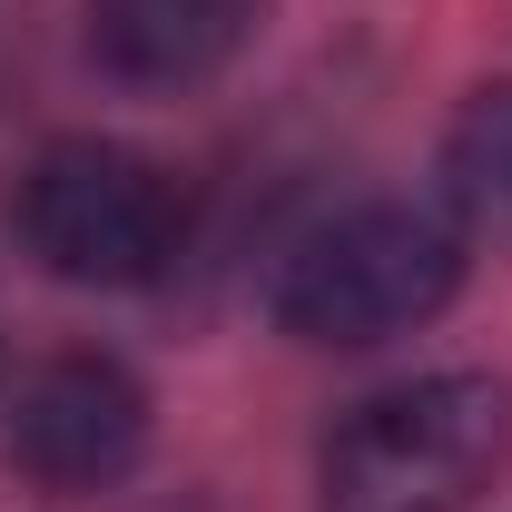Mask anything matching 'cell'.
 Segmentation results:
<instances>
[{
  "instance_id": "cell-2",
  "label": "cell",
  "mask_w": 512,
  "mask_h": 512,
  "mask_svg": "<svg viewBox=\"0 0 512 512\" xmlns=\"http://www.w3.org/2000/svg\"><path fill=\"white\" fill-rule=\"evenodd\" d=\"M453 286H463V237L404 197H375V207L325 217L276 266V325L296 345H384L404 325L444 316Z\"/></svg>"
},
{
  "instance_id": "cell-4",
  "label": "cell",
  "mask_w": 512,
  "mask_h": 512,
  "mask_svg": "<svg viewBox=\"0 0 512 512\" xmlns=\"http://www.w3.org/2000/svg\"><path fill=\"white\" fill-rule=\"evenodd\" d=\"M148 453V384L119 355H50L10 394V463L40 493H99Z\"/></svg>"
},
{
  "instance_id": "cell-6",
  "label": "cell",
  "mask_w": 512,
  "mask_h": 512,
  "mask_svg": "<svg viewBox=\"0 0 512 512\" xmlns=\"http://www.w3.org/2000/svg\"><path fill=\"white\" fill-rule=\"evenodd\" d=\"M444 197L473 237L512 247V79L473 89L444 128Z\"/></svg>"
},
{
  "instance_id": "cell-1",
  "label": "cell",
  "mask_w": 512,
  "mask_h": 512,
  "mask_svg": "<svg viewBox=\"0 0 512 512\" xmlns=\"http://www.w3.org/2000/svg\"><path fill=\"white\" fill-rule=\"evenodd\" d=\"M512 463V394L493 375H424L345 414L316 512H473Z\"/></svg>"
},
{
  "instance_id": "cell-5",
  "label": "cell",
  "mask_w": 512,
  "mask_h": 512,
  "mask_svg": "<svg viewBox=\"0 0 512 512\" xmlns=\"http://www.w3.org/2000/svg\"><path fill=\"white\" fill-rule=\"evenodd\" d=\"M266 0H89V60L128 89H197L247 50Z\"/></svg>"
},
{
  "instance_id": "cell-3",
  "label": "cell",
  "mask_w": 512,
  "mask_h": 512,
  "mask_svg": "<svg viewBox=\"0 0 512 512\" xmlns=\"http://www.w3.org/2000/svg\"><path fill=\"white\" fill-rule=\"evenodd\" d=\"M10 217H20V247L69 286H148L188 237V188L119 138H50Z\"/></svg>"
},
{
  "instance_id": "cell-7",
  "label": "cell",
  "mask_w": 512,
  "mask_h": 512,
  "mask_svg": "<svg viewBox=\"0 0 512 512\" xmlns=\"http://www.w3.org/2000/svg\"><path fill=\"white\" fill-rule=\"evenodd\" d=\"M0 375H10V345H0Z\"/></svg>"
}]
</instances>
